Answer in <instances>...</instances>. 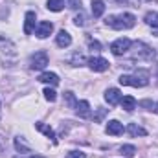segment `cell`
<instances>
[{
    "label": "cell",
    "mask_w": 158,
    "mask_h": 158,
    "mask_svg": "<svg viewBox=\"0 0 158 158\" xmlns=\"http://www.w3.org/2000/svg\"><path fill=\"white\" fill-rule=\"evenodd\" d=\"M105 24L109 26V28H112V30H131L134 24H136V17L132 15V13H119V15H110V17H107V20H105Z\"/></svg>",
    "instance_id": "obj_1"
},
{
    "label": "cell",
    "mask_w": 158,
    "mask_h": 158,
    "mask_svg": "<svg viewBox=\"0 0 158 158\" xmlns=\"http://www.w3.org/2000/svg\"><path fill=\"white\" fill-rule=\"evenodd\" d=\"M131 57L134 61H153L156 57V52L151 46H147L145 42L136 40V42L131 44Z\"/></svg>",
    "instance_id": "obj_2"
},
{
    "label": "cell",
    "mask_w": 158,
    "mask_h": 158,
    "mask_svg": "<svg viewBox=\"0 0 158 158\" xmlns=\"http://www.w3.org/2000/svg\"><path fill=\"white\" fill-rule=\"evenodd\" d=\"M119 85L123 86H134V88H142L149 85V72L147 70H138L132 76H121L119 77Z\"/></svg>",
    "instance_id": "obj_3"
},
{
    "label": "cell",
    "mask_w": 158,
    "mask_h": 158,
    "mask_svg": "<svg viewBox=\"0 0 158 158\" xmlns=\"http://www.w3.org/2000/svg\"><path fill=\"white\" fill-rule=\"evenodd\" d=\"M131 40L127 39V37H119V39H116L112 44H110V52L114 53V55H123V53H127L129 50H131Z\"/></svg>",
    "instance_id": "obj_4"
},
{
    "label": "cell",
    "mask_w": 158,
    "mask_h": 158,
    "mask_svg": "<svg viewBox=\"0 0 158 158\" xmlns=\"http://www.w3.org/2000/svg\"><path fill=\"white\" fill-rule=\"evenodd\" d=\"M46 64H48V53H46V52H37V53H33L31 59H30L31 70H44Z\"/></svg>",
    "instance_id": "obj_5"
},
{
    "label": "cell",
    "mask_w": 158,
    "mask_h": 158,
    "mask_svg": "<svg viewBox=\"0 0 158 158\" xmlns=\"http://www.w3.org/2000/svg\"><path fill=\"white\" fill-rule=\"evenodd\" d=\"M86 64H88V68L92 72H105V70H109V61L103 59V57H90L86 61Z\"/></svg>",
    "instance_id": "obj_6"
},
{
    "label": "cell",
    "mask_w": 158,
    "mask_h": 158,
    "mask_svg": "<svg viewBox=\"0 0 158 158\" xmlns=\"http://www.w3.org/2000/svg\"><path fill=\"white\" fill-rule=\"evenodd\" d=\"M52 31H53V24L52 22H48V20H42L37 24V28H35V35L39 37V39H46V37H50L52 35Z\"/></svg>",
    "instance_id": "obj_7"
},
{
    "label": "cell",
    "mask_w": 158,
    "mask_h": 158,
    "mask_svg": "<svg viewBox=\"0 0 158 158\" xmlns=\"http://www.w3.org/2000/svg\"><path fill=\"white\" fill-rule=\"evenodd\" d=\"M121 98H123V94L119 92L118 88H107V90H105V101H107L110 107L118 105L119 101H121Z\"/></svg>",
    "instance_id": "obj_8"
},
{
    "label": "cell",
    "mask_w": 158,
    "mask_h": 158,
    "mask_svg": "<svg viewBox=\"0 0 158 158\" xmlns=\"http://www.w3.org/2000/svg\"><path fill=\"white\" fill-rule=\"evenodd\" d=\"M123 131H125V127H123V123H119L118 119H110L107 123V127H105V132L110 134V136H119V134H123Z\"/></svg>",
    "instance_id": "obj_9"
},
{
    "label": "cell",
    "mask_w": 158,
    "mask_h": 158,
    "mask_svg": "<svg viewBox=\"0 0 158 158\" xmlns=\"http://www.w3.org/2000/svg\"><path fill=\"white\" fill-rule=\"evenodd\" d=\"M35 20H37V19H35V13H33V11H28L26 17H24V33H26V35H31V33L35 31V28H37V26H35Z\"/></svg>",
    "instance_id": "obj_10"
},
{
    "label": "cell",
    "mask_w": 158,
    "mask_h": 158,
    "mask_svg": "<svg viewBox=\"0 0 158 158\" xmlns=\"http://www.w3.org/2000/svg\"><path fill=\"white\" fill-rule=\"evenodd\" d=\"M0 50L6 52V53L15 55V44H13V40L9 39V37H6L4 33H0Z\"/></svg>",
    "instance_id": "obj_11"
},
{
    "label": "cell",
    "mask_w": 158,
    "mask_h": 158,
    "mask_svg": "<svg viewBox=\"0 0 158 158\" xmlns=\"http://www.w3.org/2000/svg\"><path fill=\"white\" fill-rule=\"evenodd\" d=\"M40 83H46V85H52V86H57L59 85V76L55 72H42L39 76Z\"/></svg>",
    "instance_id": "obj_12"
},
{
    "label": "cell",
    "mask_w": 158,
    "mask_h": 158,
    "mask_svg": "<svg viewBox=\"0 0 158 158\" xmlns=\"http://www.w3.org/2000/svg\"><path fill=\"white\" fill-rule=\"evenodd\" d=\"M55 42H57V46H61V48H68V46L72 44V35H70L68 31L61 30V31L57 33V37H55Z\"/></svg>",
    "instance_id": "obj_13"
},
{
    "label": "cell",
    "mask_w": 158,
    "mask_h": 158,
    "mask_svg": "<svg viewBox=\"0 0 158 158\" xmlns=\"http://www.w3.org/2000/svg\"><path fill=\"white\" fill-rule=\"evenodd\" d=\"M35 129H37L39 132H42L46 138H50L53 143L57 142V140H55V132H53V129H52V127H48L46 123H42V121H37V123H35Z\"/></svg>",
    "instance_id": "obj_14"
},
{
    "label": "cell",
    "mask_w": 158,
    "mask_h": 158,
    "mask_svg": "<svg viewBox=\"0 0 158 158\" xmlns=\"http://www.w3.org/2000/svg\"><path fill=\"white\" fill-rule=\"evenodd\" d=\"M13 143H15L17 153H20V155H22V153H30V151H31V147H30V143L26 142V138H24V136H17Z\"/></svg>",
    "instance_id": "obj_15"
},
{
    "label": "cell",
    "mask_w": 158,
    "mask_h": 158,
    "mask_svg": "<svg viewBox=\"0 0 158 158\" xmlns=\"http://www.w3.org/2000/svg\"><path fill=\"white\" fill-rule=\"evenodd\" d=\"M76 112H77L81 118H88V116H90V103H88L86 99L77 101V105H76Z\"/></svg>",
    "instance_id": "obj_16"
},
{
    "label": "cell",
    "mask_w": 158,
    "mask_h": 158,
    "mask_svg": "<svg viewBox=\"0 0 158 158\" xmlns=\"http://www.w3.org/2000/svg\"><path fill=\"white\" fill-rule=\"evenodd\" d=\"M119 105L123 107V110H127V112H131V110H134L136 109V99L132 98V96H123L121 98V101H119Z\"/></svg>",
    "instance_id": "obj_17"
},
{
    "label": "cell",
    "mask_w": 158,
    "mask_h": 158,
    "mask_svg": "<svg viewBox=\"0 0 158 158\" xmlns=\"http://www.w3.org/2000/svg\"><path fill=\"white\" fill-rule=\"evenodd\" d=\"M127 132H129L132 138H136V136H147V131H145L143 127H140L138 123H129Z\"/></svg>",
    "instance_id": "obj_18"
},
{
    "label": "cell",
    "mask_w": 158,
    "mask_h": 158,
    "mask_svg": "<svg viewBox=\"0 0 158 158\" xmlns=\"http://www.w3.org/2000/svg\"><path fill=\"white\" fill-rule=\"evenodd\" d=\"M105 13V2L103 0H92V15L94 19H99Z\"/></svg>",
    "instance_id": "obj_19"
},
{
    "label": "cell",
    "mask_w": 158,
    "mask_h": 158,
    "mask_svg": "<svg viewBox=\"0 0 158 158\" xmlns=\"http://www.w3.org/2000/svg\"><path fill=\"white\" fill-rule=\"evenodd\" d=\"M143 20H145V24H147V26H151L153 30H156V28H158V13H156V11H147Z\"/></svg>",
    "instance_id": "obj_20"
},
{
    "label": "cell",
    "mask_w": 158,
    "mask_h": 158,
    "mask_svg": "<svg viewBox=\"0 0 158 158\" xmlns=\"http://www.w3.org/2000/svg\"><path fill=\"white\" fill-rule=\"evenodd\" d=\"M46 7L50 9V11H61V9H64V0H48L46 2Z\"/></svg>",
    "instance_id": "obj_21"
},
{
    "label": "cell",
    "mask_w": 158,
    "mask_h": 158,
    "mask_svg": "<svg viewBox=\"0 0 158 158\" xmlns=\"http://www.w3.org/2000/svg\"><path fill=\"white\" fill-rule=\"evenodd\" d=\"M86 61H88V59H85V55L79 53V52H76V53L70 57V64H72V66H83V64H86Z\"/></svg>",
    "instance_id": "obj_22"
},
{
    "label": "cell",
    "mask_w": 158,
    "mask_h": 158,
    "mask_svg": "<svg viewBox=\"0 0 158 158\" xmlns=\"http://www.w3.org/2000/svg\"><path fill=\"white\" fill-rule=\"evenodd\" d=\"M119 153H121L123 156H127V158H132L134 155H136V147L131 145V143H125V145L119 147Z\"/></svg>",
    "instance_id": "obj_23"
},
{
    "label": "cell",
    "mask_w": 158,
    "mask_h": 158,
    "mask_svg": "<svg viewBox=\"0 0 158 158\" xmlns=\"http://www.w3.org/2000/svg\"><path fill=\"white\" fill-rule=\"evenodd\" d=\"M64 103H66L70 109H76V105H77V99H76L74 92H64Z\"/></svg>",
    "instance_id": "obj_24"
},
{
    "label": "cell",
    "mask_w": 158,
    "mask_h": 158,
    "mask_svg": "<svg viewBox=\"0 0 158 158\" xmlns=\"http://www.w3.org/2000/svg\"><path fill=\"white\" fill-rule=\"evenodd\" d=\"M42 94H44V98H46L50 103H53V101L57 99V94H55V90H53V88H50V86H48V88H44V92H42Z\"/></svg>",
    "instance_id": "obj_25"
},
{
    "label": "cell",
    "mask_w": 158,
    "mask_h": 158,
    "mask_svg": "<svg viewBox=\"0 0 158 158\" xmlns=\"http://www.w3.org/2000/svg\"><path fill=\"white\" fill-rule=\"evenodd\" d=\"M74 24H76V26H86V17H85L83 11H79V15H76Z\"/></svg>",
    "instance_id": "obj_26"
},
{
    "label": "cell",
    "mask_w": 158,
    "mask_h": 158,
    "mask_svg": "<svg viewBox=\"0 0 158 158\" xmlns=\"http://www.w3.org/2000/svg\"><path fill=\"white\" fill-rule=\"evenodd\" d=\"M88 46H90L94 52H99V50H101V44H99L98 40H92V39H90V40H88Z\"/></svg>",
    "instance_id": "obj_27"
},
{
    "label": "cell",
    "mask_w": 158,
    "mask_h": 158,
    "mask_svg": "<svg viewBox=\"0 0 158 158\" xmlns=\"http://www.w3.org/2000/svg\"><path fill=\"white\" fill-rule=\"evenodd\" d=\"M66 158H85V153H79V151H72V153H68Z\"/></svg>",
    "instance_id": "obj_28"
},
{
    "label": "cell",
    "mask_w": 158,
    "mask_h": 158,
    "mask_svg": "<svg viewBox=\"0 0 158 158\" xmlns=\"http://www.w3.org/2000/svg\"><path fill=\"white\" fill-rule=\"evenodd\" d=\"M68 4H70L72 9H79V11H81V0H70Z\"/></svg>",
    "instance_id": "obj_29"
},
{
    "label": "cell",
    "mask_w": 158,
    "mask_h": 158,
    "mask_svg": "<svg viewBox=\"0 0 158 158\" xmlns=\"http://www.w3.org/2000/svg\"><path fill=\"white\" fill-rule=\"evenodd\" d=\"M105 114H107V109H99V110H98V114H96V121H99V119L103 118V116H105Z\"/></svg>",
    "instance_id": "obj_30"
},
{
    "label": "cell",
    "mask_w": 158,
    "mask_h": 158,
    "mask_svg": "<svg viewBox=\"0 0 158 158\" xmlns=\"http://www.w3.org/2000/svg\"><path fill=\"white\" fill-rule=\"evenodd\" d=\"M0 153H6V142L2 136H0Z\"/></svg>",
    "instance_id": "obj_31"
},
{
    "label": "cell",
    "mask_w": 158,
    "mask_h": 158,
    "mask_svg": "<svg viewBox=\"0 0 158 158\" xmlns=\"http://www.w3.org/2000/svg\"><path fill=\"white\" fill-rule=\"evenodd\" d=\"M151 110H153V112H156V114H158V103H155V101H153V107H151Z\"/></svg>",
    "instance_id": "obj_32"
},
{
    "label": "cell",
    "mask_w": 158,
    "mask_h": 158,
    "mask_svg": "<svg viewBox=\"0 0 158 158\" xmlns=\"http://www.w3.org/2000/svg\"><path fill=\"white\" fill-rule=\"evenodd\" d=\"M30 158H44V156H40V155H33V156H30Z\"/></svg>",
    "instance_id": "obj_33"
},
{
    "label": "cell",
    "mask_w": 158,
    "mask_h": 158,
    "mask_svg": "<svg viewBox=\"0 0 158 158\" xmlns=\"http://www.w3.org/2000/svg\"><path fill=\"white\" fill-rule=\"evenodd\" d=\"M155 35H156V37H158V28H156V30H155Z\"/></svg>",
    "instance_id": "obj_34"
},
{
    "label": "cell",
    "mask_w": 158,
    "mask_h": 158,
    "mask_svg": "<svg viewBox=\"0 0 158 158\" xmlns=\"http://www.w3.org/2000/svg\"><path fill=\"white\" fill-rule=\"evenodd\" d=\"M15 158H20V156H15Z\"/></svg>",
    "instance_id": "obj_35"
}]
</instances>
